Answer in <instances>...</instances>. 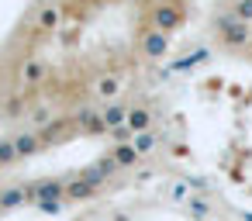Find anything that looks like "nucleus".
<instances>
[{
    "mask_svg": "<svg viewBox=\"0 0 252 221\" xmlns=\"http://www.w3.org/2000/svg\"><path fill=\"white\" fill-rule=\"evenodd\" d=\"M218 38H221L228 49H242V45H249L252 28H249L245 21H238L235 14H224V18H218Z\"/></svg>",
    "mask_w": 252,
    "mask_h": 221,
    "instance_id": "nucleus-1",
    "label": "nucleus"
},
{
    "mask_svg": "<svg viewBox=\"0 0 252 221\" xmlns=\"http://www.w3.org/2000/svg\"><path fill=\"white\" fill-rule=\"evenodd\" d=\"M183 25V7L176 4V0H169V4H156L152 7V14H149V28H156V32H176Z\"/></svg>",
    "mask_w": 252,
    "mask_h": 221,
    "instance_id": "nucleus-2",
    "label": "nucleus"
},
{
    "mask_svg": "<svg viewBox=\"0 0 252 221\" xmlns=\"http://www.w3.org/2000/svg\"><path fill=\"white\" fill-rule=\"evenodd\" d=\"M66 197V180H38V183H32L28 187V200H35V204H42V200H63Z\"/></svg>",
    "mask_w": 252,
    "mask_h": 221,
    "instance_id": "nucleus-3",
    "label": "nucleus"
},
{
    "mask_svg": "<svg viewBox=\"0 0 252 221\" xmlns=\"http://www.w3.org/2000/svg\"><path fill=\"white\" fill-rule=\"evenodd\" d=\"M69 121H73V128H80L87 135H107V125H104L100 111H94V107H80Z\"/></svg>",
    "mask_w": 252,
    "mask_h": 221,
    "instance_id": "nucleus-4",
    "label": "nucleus"
},
{
    "mask_svg": "<svg viewBox=\"0 0 252 221\" xmlns=\"http://www.w3.org/2000/svg\"><path fill=\"white\" fill-rule=\"evenodd\" d=\"M166 52H169V35L156 32V28H145V35H142V56L145 59H162Z\"/></svg>",
    "mask_w": 252,
    "mask_h": 221,
    "instance_id": "nucleus-5",
    "label": "nucleus"
},
{
    "mask_svg": "<svg viewBox=\"0 0 252 221\" xmlns=\"http://www.w3.org/2000/svg\"><path fill=\"white\" fill-rule=\"evenodd\" d=\"M45 76H49V66H45L42 59H28V63L21 66V80H25L28 87H42Z\"/></svg>",
    "mask_w": 252,
    "mask_h": 221,
    "instance_id": "nucleus-6",
    "label": "nucleus"
},
{
    "mask_svg": "<svg viewBox=\"0 0 252 221\" xmlns=\"http://www.w3.org/2000/svg\"><path fill=\"white\" fill-rule=\"evenodd\" d=\"M14 149H18V159H28L42 149V135L38 131H21V135H14Z\"/></svg>",
    "mask_w": 252,
    "mask_h": 221,
    "instance_id": "nucleus-7",
    "label": "nucleus"
},
{
    "mask_svg": "<svg viewBox=\"0 0 252 221\" xmlns=\"http://www.w3.org/2000/svg\"><path fill=\"white\" fill-rule=\"evenodd\" d=\"M69 131H73V121H49L38 135H42V145H52V142H66Z\"/></svg>",
    "mask_w": 252,
    "mask_h": 221,
    "instance_id": "nucleus-8",
    "label": "nucleus"
},
{
    "mask_svg": "<svg viewBox=\"0 0 252 221\" xmlns=\"http://www.w3.org/2000/svg\"><path fill=\"white\" fill-rule=\"evenodd\" d=\"M59 21H63V11H59L56 4H45V7H38V18H35L38 32H56V28H59Z\"/></svg>",
    "mask_w": 252,
    "mask_h": 221,
    "instance_id": "nucleus-9",
    "label": "nucleus"
},
{
    "mask_svg": "<svg viewBox=\"0 0 252 221\" xmlns=\"http://www.w3.org/2000/svg\"><path fill=\"white\" fill-rule=\"evenodd\" d=\"M111 156H114V162H118L121 169H131V166H138V159H142V156H138V149H135L131 142L114 145V149H111Z\"/></svg>",
    "mask_w": 252,
    "mask_h": 221,
    "instance_id": "nucleus-10",
    "label": "nucleus"
},
{
    "mask_svg": "<svg viewBox=\"0 0 252 221\" xmlns=\"http://www.w3.org/2000/svg\"><path fill=\"white\" fill-rule=\"evenodd\" d=\"M25 200H28V187H4V190H0V211L21 207Z\"/></svg>",
    "mask_w": 252,
    "mask_h": 221,
    "instance_id": "nucleus-11",
    "label": "nucleus"
},
{
    "mask_svg": "<svg viewBox=\"0 0 252 221\" xmlns=\"http://www.w3.org/2000/svg\"><path fill=\"white\" fill-rule=\"evenodd\" d=\"M100 118H104V125H107V131H114V128H121V125H128V107H121V104H107V107L100 111Z\"/></svg>",
    "mask_w": 252,
    "mask_h": 221,
    "instance_id": "nucleus-12",
    "label": "nucleus"
},
{
    "mask_svg": "<svg viewBox=\"0 0 252 221\" xmlns=\"http://www.w3.org/2000/svg\"><path fill=\"white\" fill-rule=\"evenodd\" d=\"M128 128H131L135 135L152 131V114H149L145 107H128Z\"/></svg>",
    "mask_w": 252,
    "mask_h": 221,
    "instance_id": "nucleus-13",
    "label": "nucleus"
},
{
    "mask_svg": "<svg viewBox=\"0 0 252 221\" xmlns=\"http://www.w3.org/2000/svg\"><path fill=\"white\" fill-rule=\"evenodd\" d=\"M94 190H97V187H90L83 176H76V180H69V183H66V197H73V200H90V197H94Z\"/></svg>",
    "mask_w": 252,
    "mask_h": 221,
    "instance_id": "nucleus-14",
    "label": "nucleus"
},
{
    "mask_svg": "<svg viewBox=\"0 0 252 221\" xmlns=\"http://www.w3.org/2000/svg\"><path fill=\"white\" fill-rule=\"evenodd\" d=\"M131 145L138 149V156H149V152L159 145V135H156V131H142V135H135V138H131Z\"/></svg>",
    "mask_w": 252,
    "mask_h": 221,
    "instance_id": "nucleus-15",
    "label": "nucleus"
},
{
    "mask_svg": "<svg viewBox=\"0 0 252 221\" xmlns=\"http://www.w3.org/2000/svg\"><path fill=\"white\" fill-rule=\"evenodd\" d=\"M118 90H121V80L118 76H100L97 80V94L107 100V97H118Z\"/></svg>",
    "mask_w": 252,
    "mask_h": 221,
    "instance_id": "nucleus-16",
    "label": "nucleus"
},
{
    "mask_svg": "<svg viewBox=\"0 0 252 221\" xmlns=\"http://www.w3.org/2000/svg\"><path fill=\"white\" fill-rule=\"evenodd\" d=\"M18 159V149H14V138H0V166H11Z\"/></svg>",
    "mask_w": 252,
    "mask_h": 221,
    "instance_id": "nucleus-17",
    "label": "nucleus"
},
{
    "mask_svg": "<svg viewBox=\"0 0 252 221\" xmlns=\"http://www.w3.org/2000/svg\"><path fill=\"white\" fill-rule=\"evenodd\" d=\"M80 176H83V180H87V183H90V187H100V183H104V180H107V176H104V173H100V166H97V162H94V166H87V169H83V173H80Z\"/></svg>",
    "mask_w": 252,
    "mask_h": 221,
    "instance_id": "nucleus-18",
    "label": "nucleus"
},
{
    "mask_svg": "<svg viewBox=\"0 0 252 221\" xmlns=\"http://www.w3.org/2000/svg\"><path fill=\"white\" fill-rule=\"evenodd\" d=\"M235 18L252 25V0H235Z\"/></svg>",
    "mask_w": 252,
    "mask_h": 221,
    "instance_id": "nucleus-19",
    "label": "nucleus"
},
{
    "mask_svg": "<svg viewBox=\"0 0 252 221\" xmlns=\"http://www.w3.org/2000/svg\"><path fill=\"white\" fill-rule=\"evenodd\" d=\"M111 138H114V145H121V142H131L135 138V131L128 128V125H121V128H114V131H107Z\"/></svg>",
    "mask_w": 252,
    "mask_h": 221,
    "instance_id": "nucleus-20",
    "label": "nucleus"
},
{
    "mask_svg": "<svg viewBox=\"0 0 252 221\" xmlns=\"http://www.w3.org/2000/svg\"><path fill=\"white\" fill-rule=\"evenodd\" d=\"M32 121H35V125H42V128H45V125H49V121H52V114H49V111H45V107H38V111H35V114H32Z\"/></svg>",
    "mask_w": 252,
    "mask_h": 221,
    "instance_id": "nucleus-21",
    "label": "nucleus"
},
{
    "mask_svg": "<svg viewBox=\"0 0 252 221\" xmlns=\"http://www.w3.org/2000/svg\"><path fill=\"white\" fill-rule=\"evenodd\" d=\"M190 211H193L197 218H207V204H204V200H190Z\"/></svg>",
    "mask_w": 252,
    "mask_h": 221,
    "instance_id": "nucleus-22",
    "label": "nucleus"
},
{
    "mask_svg": "<svg viewBox=\"0 0 252 221\" xmlns=\"http://www.w3.org/2000/svg\"><path fill=\"white\" fill-rule=\"evenodd\" d=\"M38 207H42V211H49V214H56V211H59V200H42Z\"/></svg>",
    "mask_w": 252,
    "mask_h": 221,
    "instance_id": "nucleus-23",
    "label": "nucleus"
},
{
    "mask_svg": "<svg viewBox=\"0 0 252 221\" xmlns=\"http://www.w3.org/2000/svg\"><path fill=\"white\" fill-rule=\"evenodd\" d=\"M156 4H169V0H156Z\"/></svg>",
    "mask_w": 252,
    "mask_h": 221,
    "instance_id": "nucleus-24",
    "label": "nucleus"
},
{
    "mask_svg": "<svg viewBox=\"0 0 252 221\" xmlns=\"http://www.w3.org/2000/svg\"><path fill=\"white\" fill-rule=\"evenodd\" d=\"M245 221H252V214H245Z\"/></svg>",
    "mask_w": 252,
    "mask_h": 221,
    "instance_id": "nucleus-25",
    "label": "nucleus"
}]
</instances>
